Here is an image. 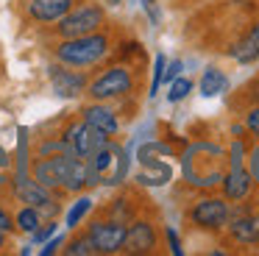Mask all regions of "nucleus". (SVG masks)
Returning <instances> with one entry per match:
<instances>
[{
  "instance_id": "1",
  "label": "nucleus",
  "mask_w": 259,
  "mask_h": 256,
  "mask_svg": "<svg viewBox=\"0 0 259 256\" xmlns=\"http://www.w3.org/2000/svg\"><path fill=\"white\" fill-rule=\"evenodd\" d=\"M109 53V36L106 33H84V36L62 39L56 48V59L67 67H92Z\"/></svg>"
},
{
  "instance_id": "2",
  "label": "nucleus",
  "mask_w": 259,
  "mask_h": 256,
  "mask_svg": "<svg viewBox=\"0 0 259 256\" xmlns=\"http://www.w3.org/2000/svg\"><path fill=\"white\" fill-rule=\"evenodd\" d=\"M181 164H184V176L201 167V173H195V178L190 181L192 187H214L226 176L223 173V150H218L214 145H192L184 153Z\"/></svg>"
},
{
  "instance_id": "3",
  "label": "nucleus",
  "mask_w": 259,
  "mask_h": 256,
  "mask_svg": "<svg viewBox=\"0 0 259 256\" xmlns=\"http://www.w3.org/2000/svg\"><path fill=\"white\" fill-rule=\"evenodd\" d=\"M87 161H90V167L98 173L101 184H112V187H114V184H120L125 176H128L131 156L125 153L117 142H112V139H109V142L103 145L98 153H92Z\"/></svg>"
},
{
  "instance_id": "4",
  "label": "nucleus",
  "mask_w": 259,
  "mask_h": 256,
  "mask_svg": "<svg viewBox=\"0 0 259 256\" xmlns=\"http://www.w3.org/2000/svg\"><path fill=\"white\" fill-rule=\"evenodd\" d=\"M103 20H106V14H103L101 6L87 3V6H81V9H70L67 14L59 20L56 31H59V36H62V39L84 36V33H95L98 28L103 25Z\"/></svg>"
},
{
  "instance_id": "5",
  "label": "nucleus",
  "mask_w": 259,
  "mask_h": 256,
  "mask_svg": "<svg viewBox=\"0 0 259 256\" xmlns=\"http://www.w3.org/2000/svg\"><path fill=\"white\" fill-rule=\"evenodd\" d=\"M242 159H245V148H242V142H234L229 150V161H231V170L223 176V192L229 200H242L248 198V192H251V170H245V164H242Z\"/></svg>"
},
{
  "instance_id": "6",
  "label": "nucleus",
  "mask_w": 259,
  "mask_h": 256,
  "mask_svg": "<svg viewBox=\"0 0 259 256\" xmlns=\"http://www.w3.org/2000/svg\"><path fill=\"white\" fill-rule=\"evenodd\" d=\"M134 89V78H131L128 67H112V70L101 72L95 81L90 83V98L92 100H112V98H123Z\"/></svg>"
},
{
  "instance_id": "7",
  "label": "nucleus",
  "mask_w": 259,
  "mask_h": 256,
  "mask_svg": "<svg viewBox=\"0 0 259 256\" xmlns=\"http://www.w3.org/2000/svg\"><path fill=\"white\" fill-rule=\"evenodd\" d=\"M14 192H17V198L23 200V203L36 206L39 215H56V211H59L53 189L42 187L31 173H25V176H14Z\"/></svg>"
},
{
  "instance_id": "8",
  "label": "nucleus",
  "mask_w": 259,
  "mask_h": 256,
  "mask_svg": "<svg viewBox=\"0 0 259 256\" xmlns=\"http://www.w3.org/2000/svg\"><path fill=\"white\" fill-rule=\"evenodd\" d=\"M125 231L128 228L120 220H95L87 228V237H90L95 253H117L125 245Z\"/></svg>"
},
{
  "instance_id": "9",
  "label": "nucleus",
  "mask_w": 259,
  "mask_h": 256,
  "mask_svg": "<svg viewBox=\"0 0 259 256\" xmlns=\"http://www.w3.org/2000/svg\"><path fill=\"white\" fill-rule=\"evenodd\" d=\"M64 139L70 142V150H73L75 156L90 159L92 153H98V150L109 142V134H103L101 128H95L87 120H81V122H75V125H70V131Z\"/></svg>"
},
{
  "instance_id": "10",
  "label": "nucleus",
  "mask_w": 259,
  "mask_h": 256,
  "mask_svg": "<svg viewBox=\"0 0 259 256\" xmlns=\"http://www.w3.org/2000/svg\"><path fill=\"white\" fill-rule=\"evenodd\" d=\"M229 203L220 198H206V200H198L195 206H192L190 211V220L195 223V226L201 228H212V231H218V228H223L226 223H229Z\"/></svg>"
},
{
  "instance_id": "11",
  "label": "nucleus",
  "mask_w": 259,
  "mask_h": 256,
  "mask_svg": "<svg viewBox=\"0 0 259 256\" xmlns=\"http://www.w3.org/2000/svg\"><path fill=\"white\" fill-rule=\"evenodd\" d=\"M48 78L51 87L59 98H78L81 92H87V75L84 72L67 70V64H51L48 67Z\"/></svg>"
},
{
  "instance_id": "12",
  "label": "nucleus",
  "mask_w": 259,
  "mask_h": 256,
  "mask_svg": "<svg viewBox=\"0 0 259 256\" xmlns=\"http://www.w3.org/2000/svg\"><path fill=\"white\" fill-rule=\"evenodd\" d=\"M75 0H28L25 11L34 22H59L70 9H73Z\"/></svg>"
},
{
  "instance_id": "13",
  "label": "nucleus",
  "mask_w": 259,
  "mask_h": 256,
  "mask_svg": "<svg viewBox=\"0 0 259 256\" xmlns=\"http://www.w3.org/2000/svg\"><path fill=\"white\" fill-rule=\"evenodd\" d=\"M128 253H151L156 248V228L151 223L140 220L125 231V245H123Z\"/></svg>"
},
{
  "instance_id": "14",
  "label": "nucleus",
  "mask_w": 259,
  "mask_h": 256,
  "mask_svg": "<svg viewBox=\"0 0 259 256\" xmlns=\"http://www.w3.org/2000/svg\"><path fill=\"white\" fill-rule=\"evenodd\" d=\"M81 120H87L90 125H95V128H101L103 134H109V137H114V134L120 131V120H117V114H114L109 106H103V100H95L92 106H87L84 111H81Z\"/></svg>"
},
{
  "instance_id": "15",
  "label": "nucleus",
  "mask_w": 259,
  "mask_h": 256,
  "mask_svg": "<svg viewBox=\"0 0 259 256\" xmlns=\"http://www.w3.org/2000/svg\"><path fill=\"white\" fill-rule=\"evenodd\" d=\"M229 231H231V237L242 245H259V217H253V215L234 217V220L229 223Z\"/></svg>"
},
{
  "instance_id": "16",
  "label": "nucleus",
  "mask_w": 259,
  "mask_h": 256,
  "mask_svg": "<svg viewBox=\"0 0 259 256\" xmlns=\"http://www.w3.org/2000/svg\"><path fill=\"white\" fill-rule=\"evenodd\" d=\"M170 176H173L170 164H164L162 159H156V161H148V164H142L137 181L145 184V187H162V184L170 181Z\"/></svg>"
},
{
  "instance_id": "17",
  "label": "nucleus",
  "mask_w": 259,
  "mask_h": 256,
  "mask_svg": "<svg viewBox=\"0 0 259 256\" xmlns=\"http://www.w3.org/2000/svg\"><path fill=\"white\" fill-rule=\"evenodd\" d=\"M198 87H201L203 98H214V95H220V92H226V89H229V78H226V72L218 70V67H206Z\"/></svg>"
},
{
  "instance_id": "18",
  "label": "nucleus",
  "mask_w": 259,
  "mask_h": 256,
  "mask_svg": "<svg viewBox=\"0 0 259 256\" xmlns=\"http://www.w3.org/2000/svg\"><path fill=\"white\" fill-rule=\"evenodd\" d=\"M231 56H234L240 64H251V61L259 59V22L251 28V33H248V36L231 50Z\"/></svg>"
},
{
  "instance_id": "19",
  "label": "nucleus",
  "mask_w": 259,
  "mask_h": 256,
  "mask_svg": "<svg viewBox=\"0 0 259 256\" xmlns=\"http://www.w3.org/2000/svg\"><path fill=\"white\" fill-rule=\"evenodd\" d=\"M90 209H92V198H78L67 209V215H64V226H67V228H78L81 220L90 215Z\"/></svg>"
},
{
  "instance_id": "20",
  "label": "nucleus",
  "mask_w": 259,
  "mask_h": 256,
  "mask_svg": "<svg viewBox=\"0 0 259 256\" xmlns=\"http://www.w3.org/2000/svg\"><path fill=\"white\" fill-rule=\"evenodd\" d=\"M17 228L20 231H25V234H34L36 231V226L42 223V215H39V209L36 206H23V209L17 211Z\"/></svg>"
},
{
  "instance_id": "21",
  "label": "nucleus",
  "mask_w": 259,
  "mask_h": 256,
  "mask_svg": "<svg viewBox=\"0 0 259 256\" xmlns=\"http://www.w3.org/2000/svg\"><path fill=\"white\" fill-rule=\"evenodd\" d=\"M14 161H17V173H14V176L31 173V164H28V128H20V134H17V156H14Z\"/></svg>"
},
{
  "instance_id": "22",
  "label": "nucleus",
  "mask_w": 259,
  "mask_h": 256,
  "mask_svg": "<svg viewBox=\"0 0 259 256\" xmlns=\"http://www.w3.org/2000/svg\"><path fill=\"white\" fill-rule=\"evenodd\" d=\"M156 156H170V148L162 142H142L140 150H137V159L140 164H148V161H156Z\"/></svg>"
},
{
  "instance_id": "23",
  "label": "nucleus",
  "mask_w": 259,
  "mask_h": 256,
  "mask_svg": "<svg viewBox=\"0 0 259 256\" xmlns=\"http://www.w3.org/2000/svg\"><path fill=\"white\" fill-rule=\"evenodd\" d=\"M192 92V81L190 78H173V81H170V92H167V100L170 103H179V100H184L187 95Z\"/></svg>"
},
{
  "instance_id": "24",
  "label": "nucleus",
  "mask_w": 259,
  "mask_h": 256,
  "mask_svg": "<svg viewBox=\"0 0 259 256\" xmlns=\"http://www.w3.org/2000/svg\"><path fill=\"white\" fill-rule=\"evenodd\" d=\"M64 253H67V256H90V253H95V248H92L90 237H87V234H81V237L70 239L67 248H64Z\"/></svg>"
},
{
  "instance_id": "25",
  "label": "nucleus",
  "mask_w": 259,
  "mask_h": 256,
  "mask_svg": "<svg viewBox=\"0 0 259 256\" xmlns=\"http://www.w3.org/2000/svg\"><path fill=\"white\" fill-rule=\"evenodd\" d=\"M164 67H167V59H164L162 53L156 56V61H153V83H151V95L159 92V87L164 83Z\"/></svg>"
},
{
  "instance_id": "26",
  "label": "nucleus",
  "mask_w": 259,
  "mask_h": 256,
  "mask_svg": "<svg viewBox=\"0 0 259 256\" xmlns=\"http://www.w3.org/2000/svg\"><path fill=\"white\" fill-rule=\"evenodd\" d=\"M56 231H59V223H53V220H51V223H45V226L39 223V226H36V231L31 234V237H34V245H42V242H48V239H51Z\"/></svg>"
},
{
  "instance_id": "27",
  "label": "nucleus",
  "mask_w": 259,
  "mask_h": 256,
  "mask_svg": "<svg viewBox=\"0 0 259 256\" xmlns=\"http://www.w3.org/2000/svg\"><path fill=\"white\" fill-rule=\"evenodd\" d=\"M62 245H64V237H62V234H53V237L48 239V242H42L39 256H53L59 248H62Z\"/></svg>"
},
{
  "instance_id": "28",
  "label": "nucleus",
  "mask_w": 259,
  "mask_h": 256,
  "mask_svg": "<svg viewBox=\"0 0 259 256\" xmlns=\"http://www.w3.org/2000/svg\"><path fill=\"white\" fill-rule=\"evenodd\" d=\"M9 167H12V156H9V150L6 148H0V187L9 181Z\"/></svg>"
},
{
  "instance_id": "29",
  "label": "nucleus",
  "mask_w": 259,
  "mask_h": 256,
  "mask_svg": "<svg viewBox=\"0 0 259 256\" xmlns=\"http://www.w3.org/2000/svg\"><path fill=\"white\" fill-rule=\"evenodd\" d=\"M245 128H248L251 134H256V137H259V106H256V109H251V111L245 114Z\"/></svg>"
},
{
  "instance_id": "30",
  "label": "nucleus",
  "mask_w": 259,
  "mask_h": 256,
  "mask_svg": "<svg viewBox=\"0 0 259 256\" xmlns=\"http://www.w3.org/2000/svg\"><path fill=\"white\" fill-rule=\"evenodd\" d=\"M181 70H184V64H181L179 59H176V61H167V67H164V81H173V78H179Z\"/></svg>"
},
{
  "instance_id": "31",
  "label": "nucleus",
  "mask_w": 259,
  "mask_h": 256,
  "mask_svg": "<svg viewBox=\"0 0 259 256\" xmlns=\"http://www.w3.org/2000/svg\"><path fill=\"white\" fill-rule=\"evenodd\" d=\"M142 9L148 11V17H151V22H153V25H159L162 14H159V9H156V0H142Z\"/></svg>"
},
{
  "instance_id": "32",
  "label": "nucleus",
  "mask_w": 259,
  "mask_h": 256,
  "mask_svg": "<svg viewBox=\"0 0 259 256\" xmlns=\"http://www.w3.org/2000/svg\"><path fill=\"white\" fill-rule=\"evenodd\" d=\"M167 242H170V250H173L176 256L184 253V248H181V239H179V234H176L173 228H167Z\"/></svg>"
},
{
  "instance_id": "33",
  "label": "nucleus",
  "mask_w": 259,
  "mask_h": 256,
  "mask_svg": "<svg viewBox=\"0 0 259 256\" xmlns=\"http://www.w3.org/2000/svg\"><path fill=\"white\" fill-rule=\"evenodd\" d=\"M0 228H3V231H6V234L17 228V226H14V223H12V217H9V211L3 209V206H0Z\"/></svg>"
},
{
  "instance_id": "34",
  "label": "nucleus",
  "mask_w": 259,
  "mask_h": 256,
  "mask_svg": "<svg viewBox=\"0 0 259 256\" xmlns=\"http://www.w3.org/2000/svg\"><path fill=\"white\" fill-rule=\"evenodd\" d=\"M251 178L259 184V145L253 148V153H251Z\"/></svg>"
},
{
  "instance_id": "35",
  "label": "nucleus",
  "mask_w": 259,
  "mask_h": 256,
  "mask_svg": "<svg viewBox=\"0 0 259 256\" xmlns=\"http://www.w3.org/2000/svg\"><path fill=\"white\" fill-rule=\"evenodd\" d=\"M3 245H6V231L0 228V248H3Z\"/></svg>"
},
{
  "instance_id": "36",
  "label": "nucleus",
  "mask_w": 259,
  "mask_h": 256,
  "mask_svg": "<svg viewBox=\"0 0 259 256\" xmlns=\"http://www.w3.org/2000/svg\"><path fill=\"white\" fill-rule=\"evenodd\" d=\"M109 3H112V6H117V3H120V0H109Z\"/></svg>"
}]
</instances>
